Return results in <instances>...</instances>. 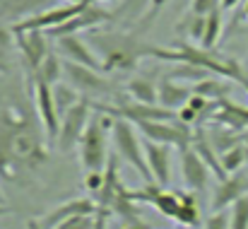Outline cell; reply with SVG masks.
<instances>
[{"label":"cell","mask_w":248,"mask_h":229,"mask_svg":"<svg viewBox=\"0 0 248 229\" xmlns=\"http://www.w3.org/2000/svg\"><path fill=\"white\" fill-rule=\"evenodd\" d=\"M48 162V138L39 116L10 101L0 109V179L5 183H24Z\"/></svg>","instance_id":"cell-1"},{"label":"cell","mask_w":248,"mask_h":229,"mask_svg":"<svg viewBox=\"0 0 248 229\" xmlns=\"http://www.w3.org/2000/svg\"><path fill=\"white\" fill-rule=\"evenodd\" d=\"M147 56H155V58H159V61H171V63H188V65H195V68L207 70L210 75L229 77V80H236L239 84L248 87V77L244 75L241 65H239L234 58L222 56V53H215V51H207V49L195 46V44L178 41V44L171 46V49L150 46V49H147Z\"/></svg>","instance_id":"cell-2"},{"label":"cell","mask_w":248,"mask_h":229,"mask_svg":"<svg viewBox=\"0 0 248 229\" xmlns=\"http://www.w3.org/2000/svg\"><path fill=\"white\" fill-rule=\"evenodd\" d=\"M94 49L101 53L104 73H123L133 70L135 63L147 56V44L135 39V34H101L92 39Z\"/></svg>","instance_id":"cell-3"},{"label":"cell","mask_w":248,"mask_h":229,"mask_svg":"<svg viewBox=\"0 0 248 229\" xmlns=\"http://www.w3.org/2000/svg\"><path fill=\"white\" fill-rule=\"evenodd\" d=\"M113 116L108 114H96L92 116L87 131H84L82 140H80V164L84 166V174L87 171H104L106 164H108V138H111V131H113Z\"/></svg>","instance_id":"cell-4"},{"label":"cell","mask_w":248,"mask_h":229,"mask_svg":"<svg viewBox=\"0 0 248 229\" xmlns=\"http://www.w3.org/2000/svg\"><path fill=\"white\" fill-rule=\"evenodd\" d=\"M111 140H113V147L116 154L130 164L142 179L145 183H155L152 179V171L147 166V157H145V145L140 143L138 133H135V123L133 121H125V118H116L113 121V131H111Z\"/></svg>","instance_id":"cell-5"},{"label":"cell","mask_w":248,"mask_h":229,"mask_svg":"<svg viewBox=\"0 0 248 229\" xmlns=\"http://www.w3.org/2000/svg\"><path fill=\"white\" fill-rule=\"evenodd\" d=\"M92 109H94V101L82 97L63 118H61V133H58V140L56 145L63 150V152H70L73 147H80V140H82L84 131L92 121Z\"/></svg>","instance_id":"cell-6"},{"label":"cell","mask_w":248,"mask_h":229,"mask_svg":"<svg viewBox=\"0 0 248 229\" xmlns=\"http://www.w3.org/2000/svg\"><path fill=\"white\" fill-rule=\"evenodd\" d=\"M135 128H140L145 140L178 147V152L188 150L193 145V131L178 121H140V123H135Z\"/></svg>","instance_id":"cell-7"},{"label":"cell","mask_w":248,"mask_h":229,"mask_svg":"<svg viewBox=\"0 0 248 229\" xmlns=\"http://www.w3.org/2000/svg\"><path fill=\"white\" fill-rule=\"evenodd\" d=\"M29 82H31V94H34V114L39 116L48 143H56L61 133V114L53 101V87L39 80H29Z\"/></svg>","instance_id":"cell-8"},{"label":"cell","mask_w":248,"mask_h":229,"mask_svg":"<svg viewBox=\"0 0 248 229\" xmlns=\"http://www.w3.org/2000/svg\"><path fill=\"white\" fill-rule=\"evenodd\" d=\"M63 70H65L68 84H73V87H75L82 97H87V99L99 97V94H108V92L113 89V84L108 82L106 73L84 68V65L70 63V61H63Z\"/></svg>","instance_id":"cell-9"},{"label":"cell","mask_w":248,"mask_h":229,"mask_svg":"<svg viewBox=\"0 0 248 229\" xmlns=\"http://www.w3.org/2000/svg\"><path fill=\"white\" fill-rule=\"evenodd\" d=\"M46 36H48L46 32H15V44H17V51L22 56V65L27 68L29 77L41 68V63L51 53Z\"/></svg>","instance_id":"cell-10"},{"label":"cell","mask_w":248,"mask_h":229,"mask_svg":"<svg viewBox=\"0 0 248 229\" xmlns=\"http://www.w3.org/2000/svg\"><path fill=\"white\" fill-rule=\"evenodd\" d=\"M111 19H113V15L92 0V2L84 5V10L80 12V15H75L73 19H68L63 27L53 29L51 36L58 39V36H73V34H80V32H92V29H96V27L111 22Z\"/></svg>","instance_id":"cell-11"},{"label":"cell","mask_w":248,"mask_h":229,"mask_svg":"<svg viewBox=\"0 0 248 229\" xmlns=\"http://www.w3.org/2000/svg\"><path fill=\"white\" fill-rule=\"evenodd\" d=\"M248 196V174L246 171H236V174H229L224 181H219L212 191V200H210V210L217 213V210H227L232 208L239 198Z\"/></svg>","instance_id":"cell-12"},{"label":"cell","mask_w":248,"mask_h":229,"mask_svg":"<svg viewBox=\"0 0 248 229\" xmlns=\"http://www.w3.org/2000/svg\"><path fill=\"white\" fill-rule=\"evenodd\" d=\"M210 174H212V169L207 166V162L200 154L193 150V145L188 150H181V176H183V183H186L188 191H193V193L205 191L207 181H210Z\"/></svg>","instance_id":"cell-13"},{"label":"cell","mask_w":248,"mask_h":229,"mask_svg":"<svg viewBox=\"0 0 248 229\" xmlns=\"http://www.w3.org/2000/svg\"><path fill=\"white\" fill-rule=\"evenodd\" d=\"M56 46H58V53L63 56V61H70V63H78V65H84V68H92V70L104 73L101 58L84 44L78 34H73V36H58L56 39Z\"/></svg>","instance_id":"cell-14"},{"label":"cell","mask_w":248,"mask_h":229,"mask_svg":"<svg viewBox=\"0 0 248 229\" xmlns=\"http://www.w3.org/2000/svg\"><path fill=\"white\" fill-rule=\"evenodd\" d=\"M94 213H99V205H96L94 198H73V200L61 203L53 210H48L46 217H41L39 222L44 229H56L61 222H65L75 215H94Z\"/></svg>","instance_id":"cell-15"},{"label":"cell","mask_w":248,"mask_h":229,"mask_svg":"<svg viewBox=\"0 0 248 229\" xmlns=\"http://www.w3.org/2000/svg\"><path fill=\"white\" fill-rule=\"evenodd\" d=\"M145 157H147V166L152 171V179L155 183L159 186H169L171 181V147L162 145V143H152V140H145Z\"/></svg>","instance_id":"cell-16"},{"label":"cell","mask_w":248,"mask_h":229,"mask_svg":"<svg viewBox=\"0 0 248 229\" xmlns=\"http://www.w3.org/2000/svg\"><path fill=\"white\" fill-rule=\"evenodd\" d=\"M190 94H193V87H183L178 84V80L169 75L159 82V104L169 111H178L181 106H186Z\"/></svg>","instance_id":"cell-17"},{"label":"cell","mask_w":248,"mask_h":229,"mask_svg":"<svg viewBox=\"0 0 248 229\" xmlns=\"http://www.w3.org/2000/svg\"><path fill=\"white\" fill-rule=\"evenodd\" d=\"M48 0H0V19L17 24V22L41 12V7Z\"/></svg>","instance_id":"cell-18"},{"label":"cell","mask_w":248,"mask_h":229,"mask_svg":"<svg viewBox=\"0 0 248 229\" xmlns=\"http://www.w3.org/2000/svg\"><path fill=\"white\" fill-rule=\"evenodd\" d=\"M125 94H128V99L140 101V104H159V87L150 77H133L125 84Z\"/></svg>","instance_id":"cell-19"},{"label":"cell","mask_w":248,"mask_h":229,"mask_svg":"<svg viewBox=\"0 0 248 229\" xmlns=\"http://www.w3.org/2000/svg\"><path fill=\"white\" fill-rule=\"evenodd\" d=\"M63 77H65V70H63V58L58 56V53H48V58L41 63V68L34 73V75L29 77V80H39V82H46V84H58V82H63Z\"/></svg>","instance_id":"cell-20"},{"label":"cell","mask_w":248,"mask_h":229,"mask_svg":"<svg viewBox=\"0 0 248 229\" xmlns=\"http://www.w3.org/2000/svg\"><path fill=\"white\" fill-rule=\"evenodd\" d=\"M181 227H198L200 225V205L195 200L193 191H181V210H178V220Z\"/></svg>","instance_id":"cell-21"},{"label":"cell","mask_w":248,"mask_h":229,"mask_svg":"<svg viewBox=\"0 0 248 229\" xmlns=\"http://www.w3.org/2000/svg\"><path fill=\"white\" fill-rule=\"evenodd\" d=\"M82 99V94L73 87V84H68V82H58V84H53V101H56V109H58V114H61V118L78 104Z\"/></svg>","instance_id":"cell-22"},{"label":"cell","mask_w":248,"mask_h":229,"mask_svg":"<svg viewBox=\"0 0 248 229\" xmlns=\"http://www.w3.org/2000/svg\"><path fill=\"white\" fill-rule=\"evenodd\" d=\"M15 32L0 27V75L12 73V61H15Z\"/></svg>","instance_id":"cell-23"},{"label":"cell","mask_w":248,"mask_h":229,"mask_svg":"<svg viewBox=\"0 0 248 229\" xmlns=\"http://www.w3.org/2000/svg\"><path fill=\"white\" fill-rule=\"evenodd\" d=\"M219 34H222V7H217L215 12H210L205 17V32H202L200 46L207 49V51H212L217 46V41H219Z\"/></svg>","instance_id":"cell-24"},{"label":"cell","mask_w":248,"mask_h":229,"mask_svg":"<svg viewBox=\"0 0 248 229\" xmlns=\"http://www.w3.org/2000/svg\"><path fill=\"white\" fill-rule=\"evenodd\" d=\"M193 94H200V97H205V99H210V101H222V99H227V94H229V84H224V82L217 80V77H207V80L193 84Z\"/></svg>","instance_id":"cell-25"},{"label":"cell","mask_w":248,"mask_h":229,"mask_svg":"<svg viewBox=\"0 0 248 229\" xmlns=\"http://www.w3.org/2000/svg\"><path fill=\"white\" fill-rule=\"evenodd\" d=\"M219 159H222V166H224L227 174L244 171V166L248 164V140L236 145V147H232V150H227L224 154H219Z\"/></svg>","instance_id":"cell-26"},{"label":"cell","mask_w":248,"mask_h":229,"mask_svg":"<svg viewBox=\"0 0 248 229\" xmlns=\"http://www.w3.org/2000/svg\"><path fill=\"white\" fill-rule=\"evenodd\" d=\"M232 229H248V196L239 198L232 208Z\"/></svg>","instance_id":"cell-27"},{"label":"cell","mask_w":248,"mask_h":229,"mask_svg":"<svg viewBox=\"0 0 248 229\" xmlns=\"http://www.w3.org/2000/svg\"><path fill=\"white\" fill-rule=\"evenodd\" d=\"M96 227V213L94 215H75L65 222H61L56 229H94Z\"/></svg>","instance_id":"cell-28"},{"label":"cell","mask_w":248,"mask_h":229,"mask_svg":"<svg viewBox=\"0 0 248 229\" xmlns=\"http://www.w3.org/2000/svg\"><path fill=\"white\" fill-rule=\"evenodd\" d=\"M202 229H232V213L229 210H217L212 213L205 222Z\"/></svg>","instance_id":"cell-29"},{"label":"cell","mask_w":248,"mask_h":229,"mask_svg":"<svg viewBox=\"0 0 248 229\" xmlns=\"http://www.w3.org/2000/svg\"><path fill=\"white\" fill-rule=\"evenodd\" d=\"M169 2H171V0H150V7L145 10V15H142V22H140V32H142V29H147V27L155 22L157 12H162Z\"/></svg>","instance_id":"cell-30"},{"label":"cell","mask_w":248,"mask_h":229,"mask_svg":"<svg viewBox=\"0 0 248 229\" xmlns=\"http://www.w3.org/2000/svg\"><path fill=\"white\" fill-rule=\"evenodd\" d=\"M217 2L219 0H193L188 15H193V17H207L210 12L217 10Z\"/></svg>","instance_id":"cell-31"},{"label":"cell","mask_w":248,"mask_h":229,"mask_svg":"<svg viewBox=\"0 0 248 229\" xmlns=\"http://www.w3.org/2000/svg\"><path fill=\"white\" fill-rule=\"evenodd\" d=\"M101 186H104V171H87L84 174V188L92 196H96L101 191Z\"/></svg>","instance_id":"cell-32"},{"label":"cell","mask_w":248,"mask_h":229,"mask_svg":"<svg viewBox=\"0 0 248 229\" xmlns=\"http://www.w3.org/2000/svg\"><path fill=\"white\" fill-rule=\"evenodd\" d=\"M176 121H178V123H183V126H188V128H190V126H195V123H198V121H200V114H198V111H195V109H190V106H188V104H186V106H181V109H178V111H176Z\"/></svg>","instance_id":"cell-33"},{"label":"cell","mask_w":248,"mask_h":229,"mask_svg":"<svg viewBox=\"0 0 248 229\" xmlns=\"http://www.w3.org/2000/svg\"><path fill=\"white\" fill-rule=\"evenodd\" d=\"M121 229H152V225L145 222L142 217H135V220H125V222H121Z\"/></svg>","instance_id":"cell-34"},{"label":"cell","mask_w":248,"mask_h":229,"mask_svg":"<svg viewBox=\"0 0 248 229\" xmlns=\"http://www.w3.org/2000/svg\"><path fill=\"white\" fill-rule=\"evenodd\" d=\"M140 2H145V0H125L123 7H121V12H123V15H135V10L140 7ZM147 2H150V0H147Z\"/></svg>","instance_id":"cell-35"},{"label":"cell","mask_w":248,"mask_h":229,"mask_svg":"<svg viewBox=\"0 0 248 229\" xmlns=\"http://www.w3.org/2000/svg\"><path fill=\"white\" fill-rule=\"evenodd\" d=\"M239 2H241V0H219V7H222V10H234Z\"/></svg>","instance_id":"cell-36"},{"label":"cell","mask_w":248,"mask_h":229,"mask_svg":"<svg viewBox=\"0 0 248 229\" xmlns=\"http://www.w3.org/2000/svg\"><path fill=\"white\" fill-rule=\"evenodd\" d=\"M27 229H44V227H41V222H39V220H34V217H31V220H27Z\"/></svg>","instance_id":"cell-37"},{"label":"cell","mask_w":248,"mask_h":229,"mask_svg":"<svg viewBox=\"0 0 248 229\" xmlns=\"http://www.w3.org/2000/svg\"><path fill=\"white\" fill-rule=\"evenodd\" d=\"M10 213H12V210H10L7 205H0V217H5V215H10Z\"/></svg>","instance_id":"cell-38"},{"label":"cell","mask_w":248,"mask_h":229,"mask_svg":"<svg viewBox=\"0 0 248 229\" xmlns=\"http://www.w3.org/2000/svg\"><path fill=\"white\" fill-rule=\"evenodd\" d=\"M80 2H84V0H65V5H80Z\"/></svg>","instance_id":"cell-39"},{"label":"cell","mask_w":248,"mask_h":229,"mask_svg":"<svg viewBox=\"0 0 248 229\" xmlns=\"http://www.w3.org/2000/svg\"><path fill=\"white\" fill-rule=\"evenodd\" d=\"M244 17H248V0H246V5H244Z\"/></svg>","instance_id":"cell-40"},{"label":"cell","mask_w":248,"mask_h":229,"mask_svg":"<svg viewBox=\"0 0 248 229\" xmlns=\"http://www.w3.org/2000/svg\"><path fill=\"white\" fill-rule=\"evenodd\" d=\"M0 205H5V196H2V191H0Z\"/></svg>","instance_id":"cell-41"},{"label":"cell","mask_w":248,"mask_h":229,"mask_svg":"<svg viewBox=\"0 0 248 229\" xmlns=\"http://www.w3.org/2000/svg\"><path fill=\"white\" fill-rule=\"evenodd\" d=\"M96 2V0H94ZM99 2H118V0H99Z\"/></svg>","instance_id":"cell-42"},{"label":"cell","mask_w":248,"mask_h":229,"mask_svg":"<svg viewBox=\"0 0 248 229\" xmlns=\"http://www.w3.org/2000/svg\"><path fill=\"white\" fill-rule=\"evenodd\" d=\"M183 229H190V227H183Z\"/></svg>","instance_id":"cell-43"},{"label":"cell","mask_w":248,"mask_h":229,"mask_svg":"<svg viewBox=\"0 0 248 229\" xmlns=\"http://www.w3.org/2000/svg\"><path fill=\"white\" fill-rule=\"evenodd\" d=\"M246 89H248V87H246Z\"/></svg>","instance_id":"cell-44"}]
</instances>
